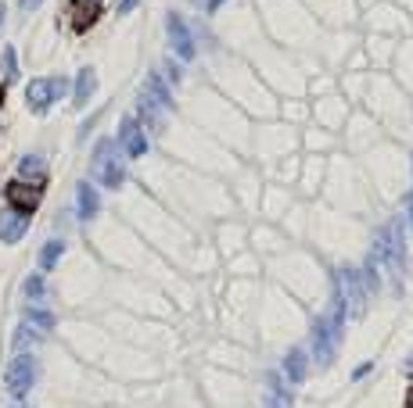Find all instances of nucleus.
Here are the masks:
<instances>
[{
	"label": "nucleus",
	"instance_id": "obj_16",
	"mask_svg": "<svg viewBox=\"0 0 413 408\" xmlns=\"http://www.w3.org/2000/svg\"><path fill=\"white\" fill-rule=\"evenodd\" d=\"M0 64H4V79L15 82V79H18V57H15V47H4V54H0Z\"/></svg>",
	"mask_w": 413,
	"mask_h": 408
},
{
	"label": "nucleus",
	"instance_id": "obj_24",
	"mask_svg": "<svg viewBox=\"0 0 413 408\" xmlns=\"http://www.w3.org/2000/svg\"><path fill=\"white\" fill-rule=\"evenodd\" d=\"M94 4H101V0H94Z\"/></svg>",
	"mask_w": 413,
	"mask_h": 408
},
{
	"label": "nucleus",
	"instance_id": "obj_22",
	"mask_svg": "<svg viewBox=\"0 0 413 408\" xmlns=\"http://www.w3.org/2000/svg\"><path fill=\"white\" fill-rule=\"evenodd\" d=\"M410 408H413V391H410Z\"/></svg>",
	"mask_w": 413,
	"mask_h": 408
},
{
	"label": "nucleus",
	"instance_id": "obj_23",
	"mask_svg": "<svg viewBox=\"0 0 413 408\" xmlns=\"http://www.w3.org/2000/svg\"><path fill=\"white\" fill-rule=\"evenodd\" d=\"M0 21H4V8H0Z\"/></svg>",
	"mask_w": 413,
	"mask_h": 408
},
{
	"label": "nucleus",
	"instance_id": "obj_5",
	"mask_svg": "<svg viewBox=\"0 0 413 408\" xmlns=\"http://www.w3.org/2000/svg\"><path fill=\"white\" fill-rule=\"evenodd\" d=\"M119 143L126 147V154H130V158H140L144 150H148V140H144V129H140V122H137L133 115H126V118H122V125H119Z\"/></svg>",
	"mask_w": 413,
	"mask_h": 408
},
{
	"label": "nucleus",
	"instance_id": "obj_12",
	"mask_svg": "<svg viewBox=\"0 0 413 408\" xmlns=\"http://www.w3.org/2000/svg\"><path fill=\"white\" fill-rule=\"evenodd\" d=\"M284 373H287V380H295V383L305 380V351H302V348H292V351H287V358H284Z\"/></svg>",
	"mask_w": 413,
	"mask_h": 408
},
{
	"label": "nucleus",
	"instance_id": "obj_2",
	"mask_svg": "<svg viewBox=\"0 0 413 408\" xmlns=\"http://www.w3.org/2000/svg\"><path fill=\"white\" fill-rule=\"evenodd\" d=\"M36 383V358L33 355H15V362L8 365V391L15 398H26Z\"/></svg>",
	"mask_w": 413,
	"mask_h": 408
},
{
	"label": "nucleus",
	"instance_id": "obj_17",
	"mask_svg": "<svg viewBox=\"0 0 413 408\" xmlns=\"http://www.w3.org/2000/svg\"><path fill=\"white\" fill-rule=\"evenodd\" d=\"M33 344H36L33 326H18L15 330V351H26V348H33Z\"/></svg>",
	"mask_w": 413,
	"mask_h": 408
},
{
	"label": "nucleus",
	"instance_id": "obj_21",
	"mask_svg": "<svg viewBox=\"0 0 413 408\" xmlns=\"http://www.w3.org/2000/svg\"><path fill=\"white\" fill-rule=\"evenodd\" d=\"M410 373H413V355H410Z\"/></svg>",
	"mask_w": 413,
	"mask_h": 408
},
{
	"label": "nucleus",
	"instance_id": "obj_18",
	"mask_svg": "<svg viewBox=\"0 0 413 408\" xmlns=\"http://www.w3.org/2000/svg\"><path fill=\"white\" fill-rule=\"evenodd\" d=\"M44 290H47L44 276H29V279H26V294H29V297H44Z\"/></svg>",
	"mask_w": 413,
	"mask_h": 408
},
{
	"label": "nucleus",
	"instance_id": "obj_1",
	"mask_svg": "<svg viewBox=\"0 0 413 408\" xmlns=\"http://www.w3.org/2000/svg\"><path fill=\"white\" fill-rule=\"evenodd\" d=\"M94 172H97V179L105 183L108 190H119L122 186V179H126V165H122V158L115 154V140H101L97 143Z\"/></svg>",
	"mask_w": 413,
	"mask_h": 408
},
{
	"label": "nucleus",
	"instance_id": "obj_9",
	"mask_svg": "<svg viewBox=\"0 0 413 408\" xmlns=\"http://www.w3.org/2000/svg\"><path fill=\"white\" fill-rule=\"evenodd\" d=\"M97 15H101V4H94V0H72V26L76 29H90Z\"/></svg>",
	"mask_w": 413,
	"mask_h": 408
},
{
	"label": "nucleus",
	"instance_id": "obj_10",
	"mask_svg": "<svg viewBox=\"0 0 413 408\" xmlns=\"http://www.w3.org/2000/svg\"><path fill=\"white\" fill-rule=\"evenodd\" d=\"M94 90H97V72L94 69H83L79 76H76V90H72V100H76V107H83L90 97H94Z\"/></svg>",
	"mask_w": 413,
	"mask_h": 408
},
{
	"label": "nucleus",
	"instance_id": "obj_6",
	"mask_svg": "<svg viewBox=\"0 0 413 408\" xmlns=\"http://www.w3.org/2000/svg\"><path fill=\"white\" fill-rule=\"evenodd\" d=\"M26 229H29V215L15 211V208L0 211V240H4V244L22 240V236H26Z\"/></svg>",
	"mask_w": 413,
	"mask_h": 408
},
{
	"label": "nucleus",
	"instance_id": "obj_19",
	"mask_svg": "<svg viewBox=\"0 0 413 408\" xmlns=\"http://www.w3.org/2000/svg\"><path fill=\"white\" fill-rule=\"evenodd\" d=\"M137 4H140V0H119V15H130Z\"/></svg>",
	"mask_w": 413,
	"mask_h": 408
},
{
	"label": "nucleus",
	"instance_id": "obj_20",
	"mask_svg": "<svg viewBox=\"0 0 413 408\" xmlns=\"http://www.w3.org/2000/svg\"><path fill=\"white\" fill-rule=\"evenodd\" d=\"M18 4H22V11H36V8H40V0H18Z\"/></svg>",
	"mask_w": 413,
	"mask_h": 408
},
{
	"label": "nucleus",
	"instance_id": "obj_3",
	"mask_svg": "<svg viewBox=\"0 0 413 408\" xmlns=\"http://www.w3.org/2000/svg\"><path fill=\"white\" fill-rule=\"evenodd\" d=\"M69 90V82L65 79H33L29 82V90H26V100L33 112H47V107Z\"/></svg>",
	"mask_w": 413,
	"mask_h": 408
},
{
	"label": "nucleus",
	"instance_id": "obj_11",
	"mask_svg": "<svg viewBox=\"0 0 413 408\" xmlns=\"http://www.w3.org/2000/svg\"><path fill=\"white\" fill-rule=\"evenodd\" d=\"M338 283H342V287H348V297H353V308L360 312V308H363V301H366V294H363V276H360L356 269H345V272L338 276Z\"/></svg>",
	"mask_w": 413,
	"mask_h": 408
},
{
	"label": "nucleus",
	"instance_id": "obj_7",
	"mask_svg": "<svg viewBox=\"0 0 413 408\" xmlns=\"http://www.w3.org/2000/svg\"><path fill=\"white\" fill-rule=\"evenodd\" d=\"M8 201H11V208H15V211L29 215V211H33V208L40 204V190L18 179V183H11V186H8Z\"/></svg>",
	"mask_w": 413,
	"mask_h": 408
},
{
	"label": "nucleus",
	"instance_id": "obj_4",
	"mask_svg": "<svg viewBox=\"0 0 413 408\" xmlns=\"http://www.w3.org/2000/svg\"><path fill=\"white\" fill-rule=\"evenodd\" d=\"M165 29H169V43L176 47V54H180L183 61H191L198 47H194V36H191V29L183 26V18H180V15H169V18H165Z\"/></svg>",
	"mask_w": 413,
	"mask_h": 408
},
{
	"label": "nucleus",
	"instance_id": "obj_14",
	"mask_svg": "<svg viewBox=\"0 0 413 408\" xmlns=\"http://www.w3.org/2000/svg\"><path fill=\"white\" fill-rule=\"evenodd\" d=\"M18 172H22L26 179H44V172H47V165H44V158H36V154H29V158H22L18 161Z\"/></svg>",
	"mask_w": 413,
	"mask_h": 408
},
{
	"label": "nucleus",
	"instance_id": "obj_8",
	"mask_svg": "<svg viewBox=\"0 0 413 408\" xmlns=\"http://www.w3.org/2000/svg\"><path fill=\"white\" fill-rule=\"evenodd\" d=\"M76 204H79V219H83V222H90L94 215H97V208H101L97 190H94L90 183H79V186H76Z\"/></svg>",
	"mask_w": 413,
	"mask_h": 408
},
{
	"label": "nucleus",
	"instance_id": "obj_13",
	"mask_svg": "<svg viewBox=\"0 0 413 408\" xmlns=\"http://www.w3.org/2000/svg\"><path fill=\"white\" fill-rule=\"evenodd\" d=\"M26 326H36V330H54V315H51L47 308L29 305V308H26Z\"/></svg>",
	"mask_w": 413,
	"mask_h": 408
},
{
	"label": "nucleus",
	"instance_id": "obj_15",
	"mask_svg": "<svg viewBox=\"0 0 413 408\" xmlns=\"http://www.w3.org/2000/svg\"><path fill=\"white\" fill-rule=\"evenodd\" d=\"M61 251H65V244H61V240H47L44 251H40V269H54L58 258H61Z\"/></svg>",
	"mask_w": 413,
	"mask_h": 408
}]
</instances>
